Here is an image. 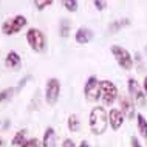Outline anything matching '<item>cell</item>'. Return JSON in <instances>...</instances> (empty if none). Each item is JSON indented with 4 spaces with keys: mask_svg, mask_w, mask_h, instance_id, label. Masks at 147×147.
<instances>
[{
    "mask_svg": "<svg viewBox=\"0 0 147 147\" xmlns=\"http://www.w3.org/2000/svg\"><path fill=\"white\" fill-rule=\"evenodd\" d=\"M5 65L8 67L9 70H19L22 65V59L16 51H9L5 57Z\"/></svg>",
    "mask_w": 147,
    "mask_h": 147,
    "instance_id": "12",
    "label": "cell"
},
{
    "mask_svg": "<svg viewBox=\"0 0 147 147\" xmlns=\"http://www.w3.org/2000/svg\"><path fill=\"white\" fill-rule=\"evenodd\" d=\"M26 42L36 53H43L47 50V37L39 28H30L26 31Z\"/></svg>",
    "mask_w": 147,
    "mask_h": 147,
    "instance_id": "2",
    "label": "cell"
},
{
    "mask_svg": "<svg viewBox=\"0 0 147 147\" xmlns=\"http://www.w3.org/2000/svg\"><path fill=\"white\" fill-rule=\"evenodd\" d=\"M62 147H76V142L71 140V138H65L62 142Z\"/></svg>",
    "mask_w": 147,
    "mask_h": 147,
    "instance_id": "24",
    "label": "cell"
},
{
    "mask_svg": "<svg viewBox=\"0 0 147 147\" xmlns=\"http://www.w3.org/2000/svg\"><path fill=\"white\" fill-rule=\"evenodd\" d=\"M78 147H91V146H90V142H88V141L82 140L81 142H79V146H78Z\"/></svg>",
    "mask_w": 147,
    "mask_h": 147,
    "instance_id": "27",
    "label": "cell"
},
{
    "mask_svg": "<svg viewBox=\"0 0 147 147\" xmlns=\"http://www.w3.org/2000/svg\"><path fill=\"white\" fill-rule=\"evenodd\" d=\"M93 5H94V8H96L98 11H104V9H107L109 3H107V2H102V0H94Z\"/></svg>",
    "mask_w": 147,
    "mask_h": 147,
    "instance_id": "23",
    "label": "cell"
},
{
    "mask_svg": "<svg viewBox=\"0 0 147 147\" xmlns=\"http://www.w3.org/2000/svg\"><path fill=\"white\" fill-rule=\"evenodd\" d=\"M53 0H36L34 2V6H36V9H39V11H43L45 8H48L53 5Z\"/></svg>",
    "mask_w": 147,
    "mask_h": 147,
    "instance_id": "20",
    "label": "cell"
},
{
    "mask_svg": "<svg viewBox=\"0 0 147 147\" xmlns=\"http://www.w3.org/2000/svg\"><path fill=\"white\" fill-rule=\"evenodd\" d=\"M67 125H68V130L73 133L79 132V129H81V121H79V116L76 113L70 115L68 116V121H67Z\"/></svg>",
    "mask_w": 147,
    "mask_h": 147,
    "instance_id": "15",
    "label": "cell"
},
{
    "mask_svg": "<svg viewBox=\"0 0 147 147\" xmlns=\"http://www.w3.org/2000/svg\"><path fill=\"white\" fill-rule=\"evenodd\" d=\"M61 96V81L56 78H50L45 85V102L48 105H54Z\"/></svg>",
    "mask_w": 147,
    "mask_h": 147,
    "instance_id": "6",
    "label": "cell"
},
{
    "mask_svg": "<svg viewBox=\"0 0 147 147\" xmlns=\"http://www.w3.org/2000/svg\"><path fill=\"white\" fill-rule=\"evenodd\" d=\"M94 37V33L91 31L88 26H79L74 33V40H76L79 45H85V43L91 42V39Z\"/></svg>",
    "mask_w": 147,
    "mask_h": 147,
    "instance_id": "10",
    "label": "cell"
},
{
    "mask_svg": "<svg viewBox=\"0 0 147 147\" xmlns=\"http://www.w3.org/2000/svg\"><path fill=\"white\" fill-rule=\"evenodd\" d=\"M124 119L125 116L122 115V112L119 109H112L109 112V124L113 130H119L124 124Z\"/></svg>",
    "mask_w": 147,
    "mask_h": 147,
    "instance_id": "11",
    "label": "cell"
},
{
    "mask_svg": "<svg viewBox=\"0 0 147 147\" xmlns=\"http://www.w3.org/2000/svg\"><path fill=\"white\" fill-rule=\"evenodd\" d=\"M0 122H2V121H0Z\"/></svg>",
    "mask_w": 147,
    "mask_h": 147,
    "instance_id": "31",
    "label": "cell"
},
{
    "mask_svg": "<svg viewBox=\"0 0 147 147\" xmlns=\"http://www.w3.org/2000/svg\"><path fill=\"white\" fill-rule=\"evenodd\" d=\"M119 98L118 88L112 81H101V99L104 105H112L115 101Z\"/></svg>",
    "mask_w": 147,
    "mask_h": 147,
    "instance_id": "8",
    "label": "cell"
},
{
    "mask_svg": "<svg viewBox=\"0 0 147 147\" xmlns=\"http://www.w3.org/2000/svg\"><path fill=\"white\" fill-rule=\"evenodd\" d=\"M42 147H56V130L53 127H47L43 133Z\"/></svg>",
    "mask_w": 147,
    "mask_h": 147,
    "instance_id": "13",
    "label": "cell"
},
{
    "mask_svg": "<svg viewBox=\"0 0 147 147\" xmlns=\"http://www.w3.org/2000/svg\"><path fill=\"white\" fill-rule=\"evenodd\" d=\"M88 127L93 135H102L109 127V112L102 105H96L91 109L88 116Z\"/></svg>",
    "mask_w": 147,
    "mask_h": 147,
    "instance_id": "1",
    "label": "cell"
},
{
    "mask_svg": "<svg viewBox=\"0 0 147 147\" xmlns=\"http://www.w3.org/2000/svg\"><path fill=\"white\" fill-rule=\"evenodd\" d=\"M25 136H26V129H23V130H19L17 133L14 135V138H13V141H11V144H13L14 147H20L23 142H25Z\"/></svg>",
    "mask_w": 147,
    "mask_h": 147,
    "instance_id": "18",
    "label": "cell"
},
{
    "mask_svg": "<svg viewBox=\"0 0 147 147\" xmlns=\"http://www.w3.org/2000/svg\"><path fill=\"white\" fill-rule=\"evenodd\" d=\"M136 127H138V133H140L144 140H147V119L142 116L141 113L136 115Z\"/></svg>",
    "mask_w": 147,
    "mask_h": 147,
    "instance_id": "14",
    "label": "cell"
},
{
    "mask_svg": "<svg viewBox=\"0 0 147 147\" xmlns=\"http://www.w3.org/2000/svg\"><path fill=\"white\" fill-rule=\"evenodd\" d=\"M0 147H5V140L2 136H0Z\"/></svg>",
    "mask_w": 147,
    "mask_h": 147,
    "instance_id": "29",
    "label": "cell"
},
{
    "mask_svg": "<svg viewBox=\"0 0 147 147\" xmlns=\"http://www.w3.org/2000/svg\"><path fill=\"white\" fill-rule=\"evenodd\" d=\"M20 147H42V144L39 142L37 138H31V140H26Z\"/></svg>",
    "mask_w": 147,
    "mask_h": 147,
    "instance_id": "22",
    "label": "cell"
},
{
    "mask_svg": "<svg viewBox=\"0 0 147 147\" xmlns=\"http://www.w3.org/2000/svg\"><path fill=\"white\" fill-rule=\"evenodd\" d=\"M146 146H147V140H146Z\"/></svg>",
    "mask_w": 147,
    "mask_h": 147,
    "instance_id": "30",
    "label": "cell"
},
{
    "mask_svg": "<svg viewBox=\"0 0 147 147\" xmlns=\"http://www.w3.org/2000/svg\"><path fill=\"white\" fill-rule=\"evenodd\" d=\"M28 79H30V76H26V78H23V79H22V81H20V82H19V88H20V87H23V85H25V82H26V81H28Z\"/></svg>",
    "mask_w": 147,
    "mask_h": 147,
    "instance_id": "28",
    "label": "cell"
},
{
    "mask_svg": "<svg viewBox=\"0 0 147 147\" xmlns=\"http://www.w3.org/2000/svg\"><path fill=\"white\" fill-rule=\"evenodd\" d=\"M62 5H63V8H65L67 11H70V13H76L78 8H79V2L78 0H65Z\"/></svg>",
    "mask_w": 147,
    "mask_h": 147,
    "instance_id": "19",
    "label": "cell"
},
{
    "mask_svg": "<svg viewBox=\"0 0 147 147\" xmlns=\"http://www.w3.org/2000/svg\"><path fill=\"white\" fill-rule=\"evenodd\" d=\"M119 110L122 112V115H124L125 118L129 119H133L135 118V102L133 99L130 96H119Z\"/></svg>",
    "mask_w": 147,
    "mask_h": 147,
    "instance_id": "9",
    "label": "cell"
},
{
    "mask_svg": "<svg viewBox=\"0 0 147 147\" xmlns=\"http://www.w3.org/2000/svg\"><path fill=\"white\" fill-rule=\"evenodd\" d=\"M142 90H144V94L147 98V76H144V81H142Z\"/></svg>",
    "mask_w": 147,
    "mask_h": 147,
    "instance_id": "26",
    "label": "cell"
},
{
    "mask_svg": "<svg viewBox=\"0 0 147 147\" xmlns=\"http://www.w3.org/2000/svg\"><path fill=\"white\" fill-rule=\"evenodd\" d=\"M84 96L88 102H98V99H101V81L96 76H90L85 81Z\"/></svg>",
    "mask_w": 147,
    "mask_h": 147,
    "instance_id": "4",
    "label": "cell"
},
{
    "mask_svg": "<svg viewBox=\"0 0 147 147\" xmlns=\"http://www.w3.org/2000/svg\"><path fill=\"white\" fill-rule=\"evenodd\" d=\"M70 31H71V20L70 19H62L61 23H59V34H61V37L67 39L70 36Z\"/></svg>",
    "mask_w": 147,
    "mask_h": 147,
    "instance_id": "16",
    "label": "cell"
},
{
    "mask_svg": "<svg viewBox=\"0 0 147 147\" xmlns=\"http://www.w3.org/2000/svg\"><path fill=\"white\" fill-rule=\"evenodd\" d=\"M25 25H26V17L22 14H17V16H14V17H11V19H8V20L3 22L2 33L6 34V36L17 34Z\"/></svg>",
    "mask_w": 147,
    "mask_h": 147,
    "instance_id": "5",
    "label": "cell"
},
{
    "mask_svg": "<svg viewBox=\"0 0 147 147\" xmlns=\"http://www.w3.org/2000/svg\"><path fill=\"white\" fill-rule=\"evenodd\" d=\"M129 94L130 98L133 99L135 105H140V107H146L147 104V98L144 94V90L141 88L140 82L136 81L135 78H129Z\"/></svg>",
    "mask_w": 147,
    "mask_h": 147,
    "instance_id": "7",
    "label": "cell"
},
{
    "mask_svg": "<svg viewBox=\"0 0 147 147\" xmlns=\"http://www.w3.org/2000/svg\"><path fill=\"white\" fill-rule=\"evenodd\" d=\"M14 91H16V88H5L3 91H0V102L9 99V98L14 94Z\"/></svg>",
    "mask_w": 147,
    "mask_h": 147,
    "instance_id": "21",
    "label": "cell"
},
{
    "mask_svg": "<svg viewBox=\"0 0 147 147\" xmlns=\"http://www.w3.org/2000/svg\"><path fill=\"white\" fill-rule=\"evenodd\" d=\"M112 54L115 57V61L122 70L130 71L133 68V57L129 53V50L122 48L121 45H112Z\"/></svg>",
    "mask_w": 147,
    "mask_h": 147,
    "instance_id": "3",
    "label": "cell"
},
{
    "mask_svg": "<svg viewBox=\"0 0 147 147\" xmlns=\"http://www.w3.org/2000/svg\"><path fill=\"white\" fill-rule=\"evenodd\" d=\"M129 25H130L129 19H119V20H113V22H110V25H109V31H110V33H116V31H119L121 28H124V26H129Z\"/></svg>",
    "mask_w": 147,
    "mask_h": 147,
    "instance_id": "17",
    "label": "cell"
},
{
    "mask_svg": "<svg viewBox=\"0 0 147 147\" xmlns=\"http://www.w3.org/2000/svg\"><path fill=\"white\" fill-rule=\"evenodd\" d=\"M130 142H132V147H142L141 142H140V140H138L136 136H132V138H130Z\"/></svg>",
    "mask_w": 147,
    "mask_h": 147,
    "instance_id": "25",
    "label": "cell"
}]
</instances>
